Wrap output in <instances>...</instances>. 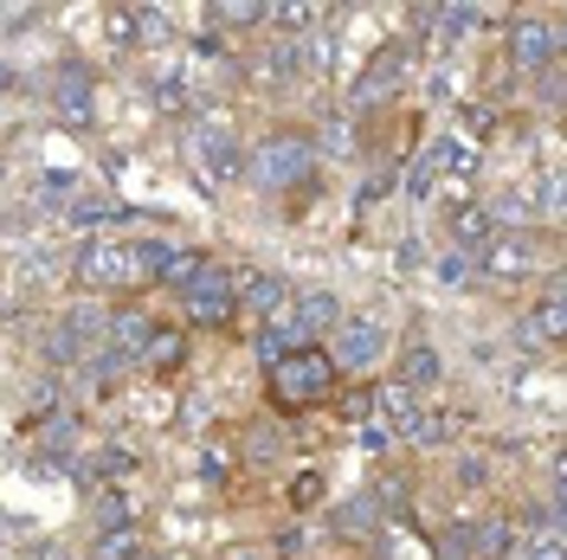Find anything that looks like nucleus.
<instances>
[{
    "mask_svg": "<svg viewBox=\"0 0 567 560\" xmlns=\"http://www.w3.org/2000/svg\"><path fill=\"white\" fill-rule=\"evenodd\" d=\"M45 97H52V116L65 129H91L97 123V77H91V65H78V59H65V65L52 71Z\"/></svg>",
    "mask_w": 567,
    "mask_h": 560,
    "instance_id": "obj_10",
    "label": "nucleus"
},
{
    "mask_svg": "<svg viewBox=\"0 0 567 560\" xmlns=\"http://www.w3.org/2000/svg\"><path fill=\"white\" fill-rule=\"evenodd\" d=\"M445 239H452L445 251H464V258H477V251L496 239V226L484 219V207H477V200H452V207H445Z\"/></svg>",
    "mask_w": 567,
    "mask_h": 560,
    "instance_id": "obj_21",
    "label": "nucleus"
},
{
    "mask_svg": "<svg viewBox=\"0 0 567 560\" xmlns=\"http://www.w3.org/2000/svg\"><path fill=\"white\" fill-rule=\"evenodd\" d=\"M509 560H561V522L516 528V554H509Z\"/></svg>",
    "mask_w": 567,
    "mask_h": 560,
    "instance_id": "obj_24",
    "label": "nucleus"
},
{
    "mask_svg": "<svg viewBox=\"0 0 567 560\" xmlns=\"http://www.w3.org/2000/svg\"><path fill=\"white\" fill-rule=\"evenodd\" d=\"M310 129V148H317V168L322 162H361V148H368V123L349 116V110H322L317 123H303Z\"/></svg>",
    "mask_w": 567,
    "mask_h": 560,
    "instance_id": "obj_13",
    "label": "nucleus"
},
{
    "mask_svg": "<svg viewBox=\"0 0 567 560\" xmlns=\"http://www.w3.org/2000/svg\"><path fill=\"white\" fill-rule=\"evenodd\" d=\"M155 335V315L142 310V303H110V322H104V349L123 361V367H136L142 342Z\"/></svg>",
    "mask_w": 567,
    "mask_h": 560,
    "instance_id": "obj_19",
    "label": "nucleus"
},
{
    "mask_svg": "<svg viewBox=\"0 0 567 560\" xmlns=\"http://www.w3.org/2000/svg\"><path fill=\"white\" fill-rule=\"evenodd\" d=\"M509 33H503V71L509 77H542L548 65H561L567 59V33H561V20L555 13H509L503 20Z\"/></svg>",
    "mask_w": 567,
    "mask_h": 560,
    "instance_id": "obj_7",
    "label": "nucleus"
},
{
    "mask_svg": "<svg viewBox=\"0 0 567 560\" xmlns=\"http://www.w3.org/2000/svg\"><path fill=\"white\" fill-rule=\"evenodd\" d=\"M233 290H239V315H251L258 329L278 322L284 303H290V278H278V271H239L233 265Z\"/></svg>",
    "mask_w": 567,
    "mask_h": 560,
    "instance_id": "obj_16",
    "label": "nucleus"
},
{
    "mask_svg": "<svg viewBox=\"0 0 567 560\" xmlns=\"http://www.w3.org/2000/svg\"><path fill=\"white\" fill-rule=\"evenodd\" d=\"M148 560H194V554H148Z\"/></svg>",
    "mask_w": 567,
    "mask_h": 560,
    "instance_id": "obj_37",
    "label": "nucleus"
},
{
    "mask_svg": "<svg viewBox=\"0 0 567 560\" xmlns=\"http://www.w3.org/2000/svg\"><path fill=\"white\" fill-rule=\"evenodd\" d=\"M200 20H207V27H265L271 7H258V0H246V7H239V0H219V7L200 13Z\"/></svg>",
    "mask_w": 567,
    "mask_h": 560,
    "instance_id": "obj_28",
    "label": "nucleus"
},
{
    "mask_svg": "<svg viewBox=\"0 0 567 560\" xmlns=\"http://www.w3.org/2000/svg\"><path fill=\"white\" fill-rule=\"evenodd\" d=\"M104 39H116V52H136V20H130V7H110L104 13Z\"/></svg>",
    "mask_w": 567,
    "mask_h": 560,
    "instance_id": "obj_31",
    "label": "nucleus"
},
{
    "mask_svg": "<svg viewBox=\"0 0 567 560\" xmlns=\"http://www.w3.org/2000/svg\"><path fill=\"white\" fill-rule=\"evenodd\" d=\"M425 65V45L420 39H388V45H374L368 52V65L354 71V84H349V116H374V110H388L393 97H406V84H413V71Z\"/></svg>",
    "mask_w": 567,
    "mask_h": 560,
    "instance_id": "obj_2",
    "label": "nucleus"
},
{
    "mask_svg": "<svg viewBox=\"0 0 567 560\" xmlns=\"http://www.w3.org/2000/svg\"><path fill=\"white\" fill-rule=\"evenodd\" d=\"M561 71H567V65H548L542 77H529V84H535V110H548V116L567 104V97H561Z\"/></svg>",
    "mask_w": 567,
    "mask_h": 560,
    "instance_id": "obj_30",
    "label": "nucleus"
},
{
    "mask_svg": "<svg viewBox=\"0 0 567 560\" xmlns=\"http://www.w3.org/2000/svg\"><path fill=\"white\" fill-rule=\"evenodd\" d=\"M290 502H297V509H303V502H322V477L303 470V477H297V490H290Z\"/></svg>",
    "mask_w": 567,
    "mask_h": 560,
    "instance_id": "obj_35",
    "label": "nucleus"
},
{
    "mask_svg": "<svg viewBox=\"0 0 567 560\" xmlns=\"http://www.w3.org/2000/svg\"><path fill=\"white\" fill-rule=\"evenodd\" d=\"M187 349H194V342H187V329H181V322H168V329L155 322V335L142 342L136 367H142V374H181V367H187Z\"/></svg>",
    "mask_w": 567,
    "mask_h": 560,
    "instance_id": "obj_22",
    "label": "nucleus"
},
{
    "mask_svg": "<svg viewBox=\"0 0 567 560\" xmlns=\"http://www.w3.org/2000/svg\"><path fill=\"white\" fill-rule=\"evenodd\" d=\"M322 361L336 367V381H368V374H381L393 354V335L381 315H361V310H342V322L329 329L317 342Z\"/></svg>",
    "mask_w": 567,
    "mask_h": 560,
    "instance_id": "obj_5",
    "label": "nucleus"
},
{
    "mask_svg": "<svg viewBox=\"0 0 567 560\" xmlns=\"http://www.w3.org/2000/svg\"><path fill=\"white\" fill-rule=\"evenodd\" d=\"M388 187H393V155L374 168V175H361V194H354V200H361V207H381V194H388Z\"/></svg>",
    "mask_w": 567,
    "mask_h": 560,
    "instance_id": "obj_32",
    "label": "nucleus"
},
{
    "mask_svg": "<svg viewBox=\"0 0 567 560\" xmlns=\"http://www.w3.org/2000/svg\"><path fill=\"white\" fill-rule=\"evenodd\" d=\"M123 470H130V452L123 445H97L91 452V477H123Z\"/></svg>",
    "mask_w": 567,
    "mask_h": 560,
    "instance_id": "obj_33",
    "label": "nucleus"
},
{
    "mask_svg": "<svg viewBox=\"0 0 567 560\" xmlns=\"http://www.w3.org/2000/svg\"><path fill=\"white\" fill-rule=\"evenodd\" d=\"M91 560H148V535H142V528L97 535V541H91Z\"/></svg>",
    "mask_w": 567,
    "mask_h": 560,
    "instance_id": "obj_26",
    "label": "nucleus"
},
{
    "mask_svg": "<svg viewBox=\"0 0 567 560\" xmlns=\"http://www.w3.org/2000/svg\"><path fill=\"white\" fill-rule=\"evenodd\" d=\"M471 278L496 283V290H523L535 278L555 283V239H542V232H496L491 246L471 258Z\"/></svg>",
    "mask_w": 567,
    "mask_h": 560,
    "instance_id": "obj_4",
    "label": "nucleus"
},
{
    "mask_svg": "<svg viewBox=\"0 0 567 560\" xmlns=\"http://www.w3.org/2000/svg\"><path fill=\"white\" fill-rule=\"evenodd\" d=\"M322 528H329V535H336L342 548H368V541H374V535L388 528V516H381V509H374L368 496L354 490V496H342V502H336V509L322 516Z\"/></svg>",
    "mask_w": 567,
    "mask_h": 560,
    "instance_id": "obj_18",
    "label": "nucleus"
},
{
    "mask_svg": "<svg viewBox=\"0 0 567 560\" xmlns=\"http://www.w3.org/2000/svg\"><path fill=\"white\" fill-rule=\"evenodd\" d=\"M445 541H452L464 560H509V554H516V516L484 509V516H471V522L445 528Z\"/></svg>",
    "mask_w": 567,
    "mask_h": 560,
    "instance_id": "obj_12",
    "label": "nucleus"
},
{
    "mask_svg": "<svg viewBox=\"0 0 567 560\" xmlns=\"http://www.w3.org/2000/svg\"><path fill=\"white\" fill-rule=\"evenodd\" d=\"M361 496H368V502H374V509H381L388 522H406V509L420 502V477H413V470H406L400 457H388V464H374V470H368Z\"/></svg>",
    "mask_w": 567,
    "mask_h": 560,
    "instance_id": "obj_15",
    "label": "nucleus"
},
{
    "mask_svg": "<svg viewBox=\"0 0 567 560\" xmlns=\"http://www.w3.org/2000/svg\"><path fill=\"white\" fill-rule=\"evenodd\" d=\"M439 560H464L458 548H452V541H445V535H439Z\"/></svg>",
    "mask_w": 567,
    "mask_h": 560,
    "instance_id": "obj_36",
    "label": "nucleus"
},
{
    "mask_svg": "<svg viewBox=\"0 0 567 560\" xmlns=\"http://www.w3.org/2000/svg\"><path fill=\"white\" fill-rule=\"evenodd\" d=\"M452 484H458V490H484V484H491V457L484 452H458L452 457Z\"/></svg>",
    "mask_w": 567,
    "mask_h": 560,
    "instance_id": "obj_29",
    "label": "nucleus"
},
{
    "mask_svg": "<svg viewBox=\"0 0 567 560\" xmlns=\"http://www.w3.org/2000/svg\"><path fill=\"white\" fill-rule=\"evenodd\" d=\"M342 322V297L329 290V283H290V303H284L278 322H265V329H278L284 335V349H317L322 335Z\"/></svg>",
    "mask_w": 567,
    "mask_h": 560,
    "instance_id": "obj_9",
    "label": "nucleus"
},
{
    "mask_svg": "<svg viewBox=\"0 0 567 560\" xmlns=\"http://www.w3.org/2000/svg\"><path fill=\"white\" fill-rule=\"evenodd\" d=\"M439 278L464 283V278H471V258H464V251H445V258H439Z\"/></svg>",
    "mask_w": 567,
    "mask_h": 560,
    "instance_id": "obj_34",
    "label": "nucleus"
},
{
    "mask_svg": "<svg viewBox=\"0 0 567 560\" xmlns=\"http://www.w3.org/2000/svg\"><path fill=\"white\" fill-rule=\"evenodd\" d=\"M181 155H187V168L207 180V187H233V180L246 175V136L226 116H213V110H187Z\"/></svg>",
    "mask_w": 567,
    "mask_h": 560,
    "instance_id": "obj_3",
    "label": "nucleus"
},
{
    "mask_svg": "<svg viewBox=\"0 0 567 560\" xmlns=\"http://www.w3.org/2000/svg\"><path fill=\"white\" fill-rule=\"evenodd\" d=\"M181 297V329H233L239 322V290L226 258H200V271L175 290Z\"/></svg>",
    "mask_w": 567,
    "mask_h": 560,
    "instance_id": "obj_8",
    "label": "nucleus"
},
{
    "mask_svg": "<svg viewBox=\"0 0 567 560\" xmlns=\"http://www.w3.org/2000/svg\"><path fill=\"white\" fill-rule=\"evenodd\" d=\"M388 381L406 386V393H439V381H445V354H439V342L432 335H406V342H393L388 354Z\"/></svg>",
    "mask_w": 567,
    "mask_h": 560,
    "instance_id": "obj_11",
    "label": "nucleus"
},
{
    "mask_svg": "<svg viewBox=\"0 0 567 560\" xmlns=\"http://www.w3.org/2000/svg\"><path fill=\"white\" fill-rule=\"evenodd\" d=\"M425 175L439 180H464V175H477V168H484V148H477V136H458V129H445V136H432L425 142Z\"/></svg>",
    "mask_w": 567,
    "mask_h": 560,
    "instance_id": "obj_17",
    "label": "nucleus"
},
{
    "mask_svg": "<svg viewBox=\"0 0 567 560\" xmlns=\"http://www.w3.org/2000/svg\"><path fill=\"white\" fill-rule=\"evenodd\" d=\"M130 20H136V52H175V20L162 13V7H130Z\"/></svg>",
    "mask_w": 567,
    "mask_h": 560,
    "instance_id": "obj_23",
    "label": "nucleus"
},
{
    "mask_svg": "<svg viewBox=\"0 0 567 560\" xmlns=\"http://www.w3.org/2000/svg\"><path fill=\"white\" fill-rule=\"evenodd\" d=\"M516 342H535L542 354H561L567 349V297H561V283H548L529 310H523V322H516Z\"/></svg>",
    "mask_w": 567,
    "mask_h": 560,
    "instance_id": "obj_14",
    "label": "nucleus"
},
{
    "mask_svg": "<svg viewBox=\"0 0 567 560\" xmlns=\"http://www.w3.org/2000/svg\"><path fill=\"white\" fill-rule=\"evenodd\" d=\"M317 175V148H310V129L303 123H271L246 142V187L258 194H303Z\"/></svg>",
    "mask_w": 567,
    "mask_h": 560,
    "instance_id": "obj_1",
    "label": "nucleus"
},
{
    "mask_svg": "<svg viewBox=\"0 0 567 560\" xmlns=\"http://www.w3.org/2000/svg\"><path fill=\"white\" fill-rule=\"evenodd\" d=\"M91 522H97V535H123V528H136V509H130V496L123 490H97Z\"/></svg>",
    "mask_w": 567,
    "mask_h": 560,
    "instance_id": "obj_25",
    "label": "nucleus"
},
{
    "mask_svg": "<svg viewBox=\"0 0 567 560\" xmlns=\"http://www.w3.org/2000/svg\"><path fill=\"white\" fill-rule=\"evenodd\" d=\"M336 386H342V381H336V367L322 361V349H290L284 361L265 367V400H271V413H278V419H297V413L322 406Z\"/></svg>",
    "mask_w": 567,
    "mask_h": 560,
    "instance_id": "obj_6",
    "label": "nucleus"
},
{
    "mask_svg": "<svg viewBox=\"0 0 567 560\" xmlns=\"http://www.w3.org/2000/svg\"><path fill=\"white\" fill-rule=\"evenodd\" d=\"M278 452H284L278 432H265V425H246V438H239V464H246V470H265V464H278Z\"/></svg>",
    "mask_w": 567,
    "mask_h": 560,
    "instance_id": "obj_27",
    "label": "nucleus"
},
{
    "mask_svg": "<svg viewBox=\"0 0 567 560\" xmlns=\"http://www.w3.org/2000/svg\"><path fill=\"white\" fill-rule=\"evenodd\" d=\"M477 207H484V219H491L496 232H535V226H542L535 187H496V194H484Z\"/></svg>",
    "mask_w": 567,
    "mask_h": 560,
    "instance_id": "obj_20",
    "label": "nucleus"
}]
</instances>
